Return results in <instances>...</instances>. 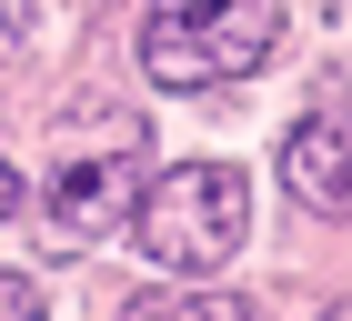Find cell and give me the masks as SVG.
Returning a JSON list of instances; mask_svg holds the SVG:
<instances>
[{
	"label": "cell",
	"mask_w": 352,
	"mask_h": 321,
	"mask_svg": "<svg viewBox=\"0 0 352 321\" xmlns=\"http://www.w3.org/2000/svg\"><path fill=\"white\" fill-rule=\"evenodd\" d=\"M131 241L162 271H182V281H212L252 241V181L232 160H171L162 181L131 201Z\"/></svg>",
	"instance_id": "6da1fadb"
},
{
	"label": "cell",
	"mask_w": 352,
	"mask_h": 321,
	"mask_svg": "<svg viewBox=\"0 0 352 321\" xmlns=\"http://www.w3.org/2000/svg\"><path fill=\"white\" fill-rule=\"evenodd\" d=\"M282 0H151L141 10V71L162 91H221L272 60Z\"/></svg>",
	"instance_id": "7a4b0ae2"
},
{
	"label": "cell",
	"mask_w": 352,
	"mask_h": 321,
	"mask_svg": "<svg viewBox=\"0 0 352 321\" xmlns=\"http://www.w3.org/2000/svg\"><path fill=\"white\" fill-rule=\"evenodd\" d=\"M282 191L302 211H352V110H312L282 131Z\"/></svg>",
	"instance_id": "3957f363"
},
{
	"label": "cell",
	"mask_w": 352,
	"mask_h": 321,
	"mask_svg": "<svg viewBox=\"0 0 352 321\" xmlns=\"http://www.w3.org/2000/svg\"><path fill=\"white\" fill-rule=\"evenodd\" d=\"M131 151H141V141H121V160H101V151H91V160H60L51 201H41L60 241H101L111 221L131 211Z\"/></svg>",
	"instance_id": "277c9868"
},
{
	"label": "cell",
	"mask_w": 352,
	"mask_h": 321,
	"mask_svg": "<svg viewBox=\"0 0 352 321\" xmlns=\"http://www.w3.org/2000/svg\"><path fill=\"white\" fill-rule=\"evenodd\" d=\"M141 321H242V301H221V292H182V301H131Z\"/></svg>",
	"instance_id": "5b68a950"
},
{
	"label": "cell",
	"mask_w": 352,
	"mask_h": 321,
	"mask_svg": "<svg viewBox=\"0 0 352 321\" xmlns=\"http://www.w3.org/2000/svg\"><path fill=\"white\" fill-rule=\"evenodd\" d=\"M30 30H41V0H0V60H21Z\"/></svg>",
	"instance_id": "8992f818"
},
{
	"label": "cell",
	"mask_w": 352,
	"mask_h": 321,
	"mask_svg": "<svg viewBox=\"0 0 352 321\" xmlns=\"http://www.w3.org/2000/svg\"><path fill=\"white\" fill-rule=\"evenodd\" d=\"M0 311L30 321V311H41V281H30V271H0Z\"/></svg>",
	"instance_id": "52a82bcc"
},
{
	"label": "cell",
	"mask_w": 352,
	"mask_h": 321,
	"mask_svg": "<svg viewBox=\"0 0 352 321\" xmlns=\"http://www.w3.org/2000/svg\"><path fill=\"white\" fill-rule=\"evenodd\" d=\"M21 201H30V181H21V171H10V160H0V221L21 211Z\"/></svg>",
	"instance_id": "ba28073f"
}]
</instances>
